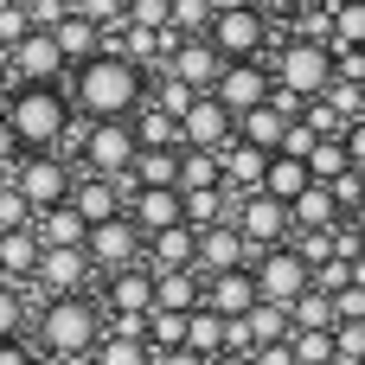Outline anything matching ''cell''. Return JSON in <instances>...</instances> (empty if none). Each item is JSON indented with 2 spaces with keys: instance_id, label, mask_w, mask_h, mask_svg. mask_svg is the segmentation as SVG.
I'll return each instance as SVG.
<instances>
[{
  "instance_id": "cell-41",
  "label": "cell",
  "mask_w": 365,
  "mask_h": 365,
  "mask_svg": "<svg viewBox=\"0 0 365 365\" xmlns=\"http://www.w3.org/2000/svg\"><path fill=\"white\" fill-rule=\"evenodd\" d=\"M0 340H19V289H0Z\"/></svg>"
},
{
  "instance_id": "cell-24",
  "label": "cell",
  "mask_w": 365,
  "mask_h": 365,
  "mask_svg": "<svg viewBox=\"0 0 365 365\" xmlns=\"http://www.w3.org/2000/svg\"><path fill=\"white\" fill-rule=\"evenodd\" d=\"M38 257H45V250H38L32 231H6V237H0V276H6V282H32V276H38Z\"/></svg>"
},
{
  "instance_id": "cell-30",
  "label": "cell",
  "mask_w": 365,
  "mask_h": 365,
  "mask_svg": "<svg viewBox=\"0 0 365 365\" xmlns=\"http://www.w3.org/2000/svg\"><path fill=\"white\" fill-rule=\"evenodd\" d=\"M180 192H218L225 186V173H218V154H186L180 148V180H173Z\"/></svg>"
},
{
  "instance_id": "cell-34",
  "label": "cell",
  "mask_w": 365,
  "mask_h": 365,
  "mask_svg": "<svg viewBox=\"0 0 365 365\" xmlns=\"http://www.w3.org/2000/svg\"><path fill=\"white\" fill-rule=\"evenodd\" d=\"M148 103H154V109H160V115H167V122H186V109H192V103H199V96H192V90H186V83H173V77H167V71H160V83H154V96H148Z\"/></svg>"
},
{
  "instance_id": "cell-29",
  "label": "cell",
  "mask_w": 365,
  "mask_h": 365,
  "mask_svg": "<svg viewBox=\"0 0 365 365\" xmlns=\"http://www.w3.org/2000/svg\"><path fill=\"white\" fill-rule=\"evenodd\" d=\"M128 128H135V148H180V122H167L154 103H141Z\"/></svg>"
},
{
  "instance_id": "cell-36",
  "label": "cell",
  "mask_w": 365,
  "mask_h": 365,
  "mask_svg": "<svg viewBox=\"0 0 365 365\" xmlns=\"http://www.w3.org/2000/svg\"><path fill=\"white\" fill-rule=\"evenodd\" d=\"M6 231H32V205H26L19 186L0 173V237H6Z\"/></svg>"
},
{
  "instance_id": "cell-31",
  "label": "cell",
  "mask_w": 365,
  "mask_h": 365,
  "mask_svg": "<svg viewBox=\"0 0 365 365\" xmlns=\"http://www.w3.org/2000/svg\"><path fill=\"white\" fill-rule=\"evenodd\" d=\"M334 51H365V0L334 6Z\"/></svg>"
},
{
  "instance_id": "cell-33",
  "label": "cell",
  "mask_w": 365,
  "mask_h": 365,
  "mask_svg": "<svg viewBox=\"0 0 365 365\" xmlns=\"http://www.w3.org/2000/svg\"><path fill=\"white\" fill-rule=\"evenodd\" d=\"M186 346V314H154L148 308V353L160 359V353H180Z\"/></svg>"
},
{
  "instance_id": "cell-45",
  "label": "cell",
  "mask_w": 365,
  "mask_h": 365,
  "mask_svg": "<svg viewBox=\"0 0 365 365\" xmlns=\"http://www.w3.org/2000/svg\"><path fill=\"white\" fill-rule=\"evenodd\" d=\"M250 365H295V353H289V340H282V346H257Z\"/></svg>"
},
{
  "instance_id": "cell-2",
  "label": "cell",
  "mask_w": 365,
  "mask_h": 365,
  "mask_svg": "<svg viewBox=\"0 0 365 365\" xmlns=\"http://www.w3.org/2000/svg\"><path fill=\"white\" fill-rule=\"evenodd\" d=\"M0 115L13 128V141L32 154H58V141L71 135V103L58 96V83H19L13 103H0Z\"/></svg>"
},
{
  "instance_id": "cell-5",
  "label": "cell",
  "mask_w": 365,
  "mask_h": 365,
  "mask_svg": "<svg viewBox=\"0 0 365 365\" xmlns=\"http://www.w3.org/2000/svg\"><path fill=\"white\" fill-rule=\"evenodd\" d=\"M327 83H334V51H327V45H302V38H289V45L276 51V90L314 103V96H327Z\"/></svg>"
},
{
  "instance_id": "cell-49",
  "label": "cell",
  "mask_w": 365,
  "mask_h": 365,
  "mask_svg": "<svg viewBox=\"0 0 365 365\" xmlns=\"http://www.w3.org/2000/svg\"><path fill=\"white\" fill-rule=\"evenodd\" d=\"M6 83H13V71H6V64H0V96H6Z\"/></svg>"
},
{
  "instance_id": "cell-15",
  "label": "cell",
  "mask_w": 365,
  "mask_h": 365,
  "mask_svg": "<svg viewBox=\"0 0 365 365\" xmlns=\"http://www.w3.org/2000/svg\"><path fill=\"white\" fill-rule=\"evenodd\" d=\"M199 308H205V314H218L225 327H231V321H250V308H257V276H250V269L205 276V295H199Z\"/></svg>"
},
{
  "instance_id": "cell-23",
  "label": "cell",
  "mask_w": 365,
  "mask_h": 365,
  "mask_svg": "<svg viewBox=\"0 0 365 365\" xmlns=\"http://www.w3.org/2000/svg\"><path fill=\"white\" fill-rule=\"evenodd\" d=\"M205 295L199 269H180V276H154V314H192Z\"/></svg>"
},
{
  "instance_id": "cell-47",
  "label": "cell",
  "mask_w": 365,
  "mask_h": 365,
  "mask_svg": "<svg viewBox=\"0 0 365 365\" xmlns=\"http://www.w3.org/2000/svg\"><path fill=\"white\" fill-rule=\"evenodd\" d=\"M346 225H353V231H359V237H365V199H359V205H353V212H346Z\"/></svg>"
},
{
  "instance_id": "cell-27",
  "label": "cell",
  "mask_w": 365,
  "mask_h": 365,
  "mask_svg": "<svg viewBox=\"0 0 365 365\" xmlns=\"http://www.w3.org/2000/svg\"><path fill=\"white\" fill-rule=\"evenodd\" d=\"M51 38H58V58H64V64H77V71L96 58V26H90V19H77V6H71V19H64Z\"/></svg>"
},
{
  "instance_id": "cell-28",
  "label": "cell",
  "mask_w": 365,
  "mask_h": 365,
  "mask_svg": "<svg viewBox=\"0 0 365 365\" xmlns=\"http://www.w3.org/2000/svg\"><path fill=\"white\" fill-rule=\"evenodd\" d=\"M244 334H250V353H257V346H282V340L295 334V321H289V308L257 302V308H250V321H244Z\"/></svg>"
},
{
  "instance_id": "cell-18",
  "label": "cell",
  "mask_w": 365,
  "mask_h": 365,
  "mask_svg": "<svg viewBox=\"0 0 365 365\" xmlns=\"http://www.w3.org/2000/svg\"><path fill=\"white\" fill-rule=\"evenodd\" d=\"M141 257H148V276H180V269H199V237L186 225H173V231L148 237Z\"/></svg>"
},
{
  "instance_id": "cell-12",
  "label": "cell",
  "mask_w": 365,
  "mask_h": 365,
  "mask_svg": "<svg viewBox=\"0 0 365 365\" xmlns=\"http://www.w3.org/2000/svg\"><path fill=\"white\" fill-rule=\"evenodd\" d=\"M90 276H96V263H90L83 250H45V257H38L32 289H38L45 302H71V295H83V289H90Z\"/></svg>"
},
{
  "instance_id": "cell-26",
  "label": "cell",
  "mask_w": 365,
  "mask_h": 365,
  "mask_svg": "<svg viewBox=\"0 0 365 365\" xmlns=\"http://www.w3.org/2000/svg\"><path fill=\"white\" fill-rule=\"evenodd\" d=\"M289 218H295V231H334V225H340V205H334L327 186H308V192L289 205Z\"/></svg>"
},
{
  "instance_id": "cell-21",
  "label": "cell",
  "mask_w": 365,
  "mask_h": 365,
  "mask_svg": "<svg viewBox=\"0 0 365 365\" xmlns=\"http://www.w3.org/2000/svg\"><path fill=\"white\" fill-rule=\"evenodd\" d=\"M173 180H180V148H141L135 167H128V186L135 192H160Z\"/></svg>"
},
{
  "instance_id": "cell-4",
  "label": "cell",
  "mask_w": 365,
  "mask_h": 365,
  "mask_svg": "<svg viewBox=\"0 0 365 365\" xmlns=\"http://www.w3.org/2000/svg\"><path fill=\"white\" fill-rule=\"evenodd\" d=\"M269 32H276V26L263 19V6H218V19H212L205 45H212L225 64H263Z\"/></svg>"
},
{
  "instance_id": "cell-48",
  "label": "cell",
  "mask_w": 365,
  "mask_h": 365,
  "mask_svg": "<svg viewBox=\"0 0 365 365\" xmlns=\"http://www.w3.org/2000/svg\"><path fill=\"white\" fill-rule=\"evenodd\" d=\"M205 365H250V353H218V359H205Z\"/></svg>"
},
{
  "instance_id": "cell-13",
  "label": "cell",
  "mask_w": 365,
  "mask_h": 365,
  "mask_svg": "<svg viewBox=\"0 0 365 365\" xmlns=\"http://www.w3.org/2000/svg\"><path fill=\"white\" fill-rule=\"evenodd\" d=\"M0 64L13 71V83H58L64 58H58V38L51 32H26L13 51H0Z\"/></svg>"
},
{
  "instance_id": "cell-35",
  "label": "cell",
  "mask_w": 365,
  "mask_h": 365,
  "mask_svg": "<svg viewBox=\"0 0 365 365\" xmlns=\"http://www.w3.org/2000/svg\"><path fill=\"white\" fill-rule=\"evenodd\" d=\"M321 103H327V109H334L340 122H365V83H340V77H334Z\"/></svg>"
},
{
  "instance_id": "cell-17",
  "label": "cell",
  "mask_w": 365,
  "mask_h": 365,
  "mask_svg": "<svg viewBox=\"0 0 365 365\" xmlns=\"http://www.w3.org/2000/svg\"><path fill=\"white\" fill-rule=\"evenodd\" d=\"M128 225H135L141 237H160V231L186 225V199H180V186H160V192H135V199H128Z\"/></svg>"
},
{
  "instance_id": "cell-44",
  "label": "cell",
  "mask_w": 365,
  "mask_h": 365,
  "mask_svg": "<svg viewBox=\"0 0 365 365\" xmlns=\"http://www.w3.org/2000/svg\"><path fill=\"white\" fill-rule=\"evenodd\" d=\"M13 167H19V141H13V128L0 115V173H13Z\"/></svg>"
},
{
  "instance_id": "cell-46",
  "label": "cell",
  "mask_w": 365,
  "mask_h": 365,
  "mask_svg": "<svg viewBox=\"0 0 365 365\" xmlns=\"http://www.w3.org/2000/svg\"><path fill=\"white\" fill-rule=\"evenodd\" d=\"M154 365H205V359H199V353H186V346H180V353H160V359H154Z\"/></svg>"
},
{
  "instance_id": "cell-25",
  "label": "cell",
  "mask_w": 365,
  "mask_h": 365,
  "mask_svg": "<svg viewBox=\"0 0 365 365\" xmlns=\"http://www.w3.org/2000/svg\"><path fill=\"white\" fill-rule=\"evenodd\" d=\"M308 186H314V180H308V167H302V160H289V154H276V160H269V173H263V199H276V205H295Z\"/></svg>"
},
{
  "instance_id": "cell-42",
  "label": "cell",
  "mask_w": 365,
  "mask_h": 365,
  "mask_svg": "<svg viewBox=\"0 0 365 365\" xmlns=\"http://www.w3.org/2000/svg\"><path fill=\"white\" fill-rule=\"evenodd\" d=\"M340 148H346V160H353V173H359V167H365V122H346Z\"/></svg>"
},
{
  "instance_id": "cell-14",
  "label": "cell",
  "mask_w": 365,
  "mask_h": 365,
  "mask_svg": "<svg viewBox=\"0 0 365 365\" xmlns=\"http://www.w3.org/2000/svg\"><path fill=\"white\" fill-rule=\"evenodd\" d=\"M269 90H276V77H269L263 64H225V71H218V83H212V96H218L231 115L263 109V103H269Z\"/></svg>"
},
{
  "instance_id": "cell-22",
  "label": "cell",
  "mask_w": 365,
  "mask_h": 365,
  "mask_svg": "<svg viewBox=\"0 0 365 365\" xmlns=\"http://www.w3.org/2000/svg\"><path fill=\"white\" fill-rule=\"evenodd\" d=\"M103 302H109V314H148L154 308V276L148 269H122V276H109Z\"/></svg>"
},
{
  "instance_id": "cell-9",
  "label": "cell",
  "mask_w": 365,
  "mask_h": 365,
  "mask_svg": "<svg viewBox=\"0 0 365 365\" xmlns=\"http://www.w3.org/2000/svg\"><path fill=\"white\" fill-rule=\"evenodd\" d=\"M237 141V115L218 103V96H199L192 109H186V122H180V148L186 154H225Z\"/></svg>"
},
{
  "instance_id": "cell-43",
  "label": "cell",
  "mask_w": 365,
  "mask_h": 365,
  "mask_svg": "<svg viewBox=\"0 0 365 365\" xmlns=\"http://www.w3.org/2000/svg\"><path fill=\"white\" fill-rule=\"evenodd\" d=\"M0 365H38V353L26 340H0Z\"/></svg>"
},
{
  "instance_id": "cell-19",
  "label": "cell",
  "mask_w": 365,
  "mask_h": 365,
  "mask_svg": "<svg viewBox=\"0 0 365 365\" xmlns=\"http://www.w3.org/2000/svg\"><path fill=\"white\" fill-rule=\"evenodd\" d=\"M231 269H250V250H244V237H237L231 225H218V231H199V282H205V276H231Z\"/></svg>"
},
{
  "instance_id": "cell-20",
  "label": "cell",
  "mask_w": 365,
  "mask_h": 365,
  "mask_svg": "<svg viewBox=\"0 0 365 365\" xmlns=\"http://www.w3.org/2000/svg\"><path fill=\"white\" fill-rule=\"evenodd\" d=\"M32 237H38V250H83L90 225H83L71 205H58V212H38V218H32Z\"/></svg>"
},
{
  "instance_id": "cell-10",
  "label": "cell",
  "mask_w": 365,
  "mask_h": 365,
  "mask_svg": "<svg viewBox=\"0 0 365 365\" xmlns=\"http://www.w3.org/2000/svg\"><path fill=\"white\" fill-rule=\"evenodd\" d=\"M141 250H148V237L128 225V212H122V218H109V225H96V231L83 237V257H90L96 269H109V276L135 269V263H141Z\"/></svg>"
},
{
  "instance_id": "cell-6",
  "label": "cell",
  "mask_w": 365,
  "mask_h": 365,
  "mask_svg": "<svg viewBox=\"0 0 365 365\" xmlns=\"http://www.w3.org/2000/svg\"><path fill=\"white\" fill-rule=\"evenodd\" d=\"M6 180L19 186V199L32 205V218H38V212H58V205L71 199V167H64L58 154H26Z\"/></svg>"
},
{
  "instance_id": "cell-38",
  "label": "cell",
  "mask_w": 365,
  "mask_h": 365,
  "mask_svg": "<svg viewBox=\"0 0 365 365\" xmlns=\"http://www.w3.org/2000/svg\"><path fill=\"white\" fill-rule=\"evenodd\" d=\"M365 359V321H340L334 327V365H359Z\"/></svg>"
},
{
  "instance_id": "cell-11",
  "label": "cell",
  "mask_w": 365,
  "mask_h": 365,
  "mask_svg": "<svg viewBox=\"0 0 365 365\" xmlns=\"http://www.w3.org/2000/svg\"><path fill=\"white\" fill-rule=\"evenodd\" d=\"M135 199V186L128 180H96V173H83V180H71V212L96 231V225H109V218H122V205Z\"/></svg>"
},
{
  "instance_id": "cell-32",
  "label": "cell",
  "mask_w": 365,
  "mask_h": 365,
  "mask_svg": "<svg viewBox=\"0 0 365 365\" xmlns=\"http://www.w3.org/2000/svg\"><path fill=\"white\" fill-rule=\"evenodd\" d=\"M346 173H353V160H346L340 141H321V148L308 154V180H314V186H334V180H346Z\"/></svg>"
},
{
  "instance_id": "cell-3",
  "label": "cell",
  "mask_w": 365,
  "mask_h": 365,
  "mask_svg": "<svg viewBox=\"0 0 365 365\" xmlns=\"http://www.w3.org/2000/svg\"><path fill=\"white\" fill-rule=\"evenodd\" d=\"M38 340H45L51 359H83V353H96V340H103V308H96L90 295L45 302V314H38Z\"/></svg>"
},
{
  "instance_id": "cell-16",
  "label": "cell",
  "mask_w": 365,
  "mask_h": 365,
  "mask_svg": "<svg viewBox=\"0 0 365 365\" xmlns=\"http://www.w3.org/2000/svg\"><path fill=\"white\" fill-rule=\"evenodd\" d=\"M218 71H225V58H218L205 38H180V51L167 58V77H173V83H186L192 96H212Z\"/></svg>"
},
{
  "instance_id": "cell-1",
  "label": "cell",
  "mask_w": 365,
  "mask_h": 365,
  "mask_svg": "<svg viewBox=\"0 0 365 365\" xmlns=\"http://www.w3.org/2000/svg\"><path fill=\"white\" fill-rule=\"evenodd\" d=\"M148 103V77L122 58H90L77 71V109L90 122H128L135 109Z\"/></svg>"
},
{
  "instance_id": "cell-8",
  "label": "cell",
  "mask_w": 365,
  "mask_h": 365,
  "mask_svg": "<svg viewBox=\"0 0 365 365\" xmlns=\"http://www.w3.org/2000/svg\"><path fill=\"white\" fill-rule=\"evenodd\" d=\"M135 128L128 122H90V135H83V173H96V180H128V167H135Z\"/></svg>"
},
{
  "instance_id": "cell-39",
  "label": "cell",
  "mask_w": 365,
  "mask_h": 365,
  "mask_svg": "<svg viewBox=\"0 0 365 365\" xmlns=\"http://www.w3.org/2000/svg\"><path fill=\"white\" fill-rule=\"evenodd\" d=\"M128 26L135 32H167V0H135L128 6Z\"/></svg>"
},
{
  "instance_id": "cell-40",
  "label": "cell",
  "mask_w": 365,
  "mask_h": 365,
  "mask_svg": "<svg viewBox=\"0 0 365 365\" xmlns=\"http://www.w3.org/2000/svg\"><path fill=\"white\" fill-rule=\"evenodd\" d=\"M26 32H32V19H26V6H6V0H0V51H13V45H19Z\"/></svg>"
},
{
  "instance_id": "cell-37",
  "label": "cell",
  "mask_w": 365,
  "mask_h": 365,
  "mask_svg": "<svg viewBox=\"0 0 365 365\" xmlns=\"http://www.w3.org/2000/svg\"><path fill=\"white\" fill-rule=\"evenodd\" d=\"M90 365H154V353L141 340H96V359Z\"/></svg>"
},
{
  "instance_id": "cell-7",
  "label": "cell",
  "mask_w": 365,
  "mask_h": 365,
  "mask_svg": "<svg viewBox=\"0 0 365 365\" xmlns=\"http://www.w3.org/2000/svg\"><path fill=\"white\" fill-rule=\"evenodd\" d=\"M250 276H257V302H269V308H295L302 295H308V263L282 244V250H263L257 263H250Z\"/></svg>"
}]
</instances>
